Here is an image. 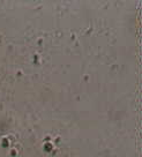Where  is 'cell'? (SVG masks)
Returning a JSON list of instances; mask_svg holds the SVG:
<instances>
[]
</instances>
